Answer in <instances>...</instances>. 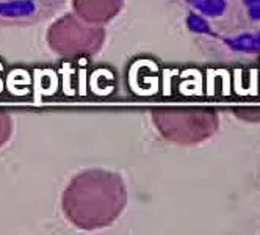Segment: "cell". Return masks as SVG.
I'll return each mask as SVG.
<instances>
[{"label":"cell","instance_id":"7a4b0ae2","mask_svg":"<svg viewBox=\"0 0 260 235\" xmlns=\"http://www.w3.org/2000/svg\"><path fill=\"white\" fill-rule=\"evenodd\" d=\"M152 121L165 140L183 146L209 140L219 127L216 110L209 107H158Z\"/></svg>","mask_w":260,"mask_h":235},{"label":"cell","instance_id":"277c9868","mask_svg":"<svg viewBox=\"0 0 260 235\" xmlns=\"http://www.w3.org/2000/svg\"><path fill=\"white\" fill-rule=\"evenodd\" d=\"M122 4L124 0H74L72 7L80 19L102 27L118 16Z\"/></svg>","mask_w":260,"mask_h":235},{"label":"cell","instance_id":"6da1fadb","mask_svg":"<svg viewBox=\"0 0 260 235\" xmlns=\"http://www.w3.org/2000/svg\"><path fill=\"white\" fill-rule=\"evenodd\" d=\"M127 204V188L119 174L88 170L74 177L61 199L63 213L79 229L94 230L115 223Z\"/></svg>","mask_w":260,"mask_h":235},{"label":"cell","instance_id":"8992f818","mask_svg":"<svg viewBox=\"0 0 260 235\" xmlns=\"http://www.w3.org/2000/svg\"><path fill=\"white\" fill-rule=\"evenodd\" d=\"M13 132V121L8 113L0 110V148L10 140Z\"/></svg>","mask_w":260,"mask_h":235},{"label":"cell","instance_id":"5b68a950","mask_svg":"<svg viewBox=\"0 0 260 235\" xmlns=\"http://www.w3.org/2000/svg\"><path fill=\"white\" fill-rule=\"evenodd\" d=\"M235 116L248 122H260V107H235Z\"/></svg>","mask_w":260,"mask_h":235},{"label":"cell","instance_id":"3957f363","mask_svg":"<svg viewBox=\"0 0 260 235\" xmlns=\"http://www.w3.org/2000/svg\"><path fill=\"white\" fill-rule=\"evenodd\" d=\"M105 41V30L89 24L74 13L55 21L47 31V43L53 52L66 58L91 57L101 50Z\"/></svg>","mask_w":260,"mask_h":235}]
</instances>
